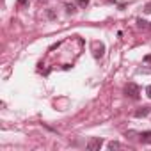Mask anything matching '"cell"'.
<instances>
[{
    "instance_id": "cell-15",
    "label": "cell",
    "mask_w": 151,
    "mask_h": 151,
    "mask_svg": "<svg viewBox=\"0 0 151 151\" xmlns=\"http://www.w3.org/2000/svg\"><path fill=\"white\" fill-rule=\"evenodd\" d=\"M105 2H110V4H116V0H105Z\"/></svg>"
},
{
    "instance_id": "cell-10",
    "label": "cell",
    "mask_w": 151,
    "mask_h": 151,
    "mask_svg": "<svg viewBox=\"0 0 151 151\" xmlns=\"http://www.w3.org/2000/svg\"><path fill=\"white\" fill-rule=\"evenodd\" d=\"M77 4H78L80 7H87V6H89V0H77Z\"/></svg>"
},
{
    "instance_id": "cell-8",
    "label": "cell",
    "mask_w": 151,
    "mask_h": 151,
    "mask_svg": "<svg viewBox=\"0 0 151 151\" xmlns=\"http://www.w3.org/2000/svg\"><path fill=\"white\" fill-rule=\"evenodd\" d=\"M137 27H139V29H146V27H147V22H144L142 18H139V20H137Z\"/></svg>"
},
{
    "instance_id": "cell-9",
    "label": "cell",
    "mask_w": 151,
    "mask_h": 151,
    "mask_svg": "<svg viewBox=\"0 0 151 151\" xmlns=\"http://www.w3.org/2000/svg\"><path fill=\"white\" fill-rule=\"evenodd\" d=\"M29 6V0H18V7H22V9H25Z\"/></svg>"
},
{
    "instance_id": "cell-3",
    "label": "cell",
    "mask_w": 151,
    "mask_h": 151,
    "mask_svg": "<svg viewBox=\"0 0 151 151\" xmlns=\"http://www.w3.org/2000/svg\"><path fill=\"white\" fill-rule=\"evenodd\" d=\"M105 52V46L101 43H94V57H101Z\"/></svg>"
},
{
    "instance_id": "cell-14",
    "label": "cell",
    "mask_w": 151,
    "mask_h": 151,
    "mask_svg": "<svg viewBox=\"0 0 151 151\" xmlns=\"http://www.w3.org/2000/svg\"><path fill=\"white\" fill-rule=\"evenodd\" d=\"M144 62H149V64H151V55H146V57H144Z\"/></svg>"
},
{
    "instance_id": "cell-5",
    "label": "cell",
    "mask_w": 151,
    "mask_h": 151,
    "mask_svg": "<svg viewBox=\"0 0 151 151\" xmlns=\"http://www.w3.org/2000/svg\"><path fill=\"white\" fill-rule=\"evenodd\" d=\"M149 112H151V109H149V107H142V109H139V110L135 112V117H146Z\"/></svg>"
},
{
    "instance_id": "cell-7",
    "label": "cell",
    "mask_w": 151,
    "mask_h": 151,
    "mask_svg": "<svg viewBox=\"0 0 151 151\" xmlns=\"http://www.w3.org/2000/svg\"><path fill=\"white\" fill-rule=\"evenodd\" d=\"M66 13H68V14H75V13H77L75 4H66Z\"/></svg>"
},
{
    "instance_id": "cell-6",
    "label": "cell",
    "mask_w": 151,
    "mask_h": 151,
    "mask_svg": "<svg viewBox=\"0 0 151 151\" xmlns=\"http://www.w3.org/2000/svg\"><path fill=\"white\" fill-rule=\"evenodd\" d=\"M107 147H109V149H121V147H123V144H121V142H117V140H112V142H109V144H107Z\"/></svg>"
},
{
    "instance_id": "cell-11",
    "label": "cell",
    "mask_w": 151,
    "mask_h": 151,
    "mask_svg": "<svg viewBox=\"0 0 151 151\" xmlns=\"http://www.w3.org/2000/svg\"><path fill=\"white\" fill-rule=\"evenodd\" d=\"M46 16H48L50 20H55V13H53V9H48V11H46Z\"/></svg>"
},
{
    "instance_id": "cell-12",
    "label": "cell",
    "mask_w": 151,
    "mask_h": 151,
    "mask_svg": "<svg viewBox=\"0 0 151 151\" xmlns=\"http://www.w3.org/2000/svg\"><path fill=\"white\" fill-rule=\"evenodd\" d=\"M144 13H147V14L151 13V2H147V4L144 6Z\"/></svg>"
},
{
    "instance_id": "cell-4",
    "label": "cell",
    "mask_w": 151,
    "mask_h": 151,
    "mask_svg": "<svg viewBox=\"0 0 151 151\" xmlns=\"http://www.w3.org/2000/svg\"><path fill=\"white\" fill-rule=\"evenodd\" d=\"M140 142H142V144H151V132H149V130L140 133Z\"/></svg>"
},
{
    "instance_id": "cell-2",
    "label": "cell",
    "mask_w": 151,
    "mask_h": 151,
    "mask_svg": "<svg viewBox=\"0 0 151 151\" xmlns=\"http://www.w3.org/2000/svg\"><path fill=\"white\" fill-rule=\"evenodd\" d=\"M101 146H103V140H101L100 137H93V139H89V142H87V149H89V151H98Z\"/></svg>"
},
{
    "instance_id": "cell-13",
    "label": "cell",
    "mask_w": 151,
    "mask_h": 151,
    "mask_svg": "<svg viewBox=\"0 0 151 151\" xmlns=\"http://www.w3.org/2000/svg\"><path fill=\"white\" fill-rule=\"evenodd\" d=\"M146 94H147V98L151 100V86H147V89H146Z\"/></svg>"
},
{
    "instance_id": "cell-1",
    "label": "cell",
    "mask_w": 151,
    "mask_h": 151,
    "mask_svg": "<svg viewBox=\"0 0 151 151\" xmlns=\"http://www.w3.org/2000/svg\"><path fill=\"white\" fill-rule=\"evenodd\" d=\"M124 94H126L128 98H132V100H139V96H140V89H139L137 84L130 82V84L124 86Z\"/></svg>"
}]
</instances>
